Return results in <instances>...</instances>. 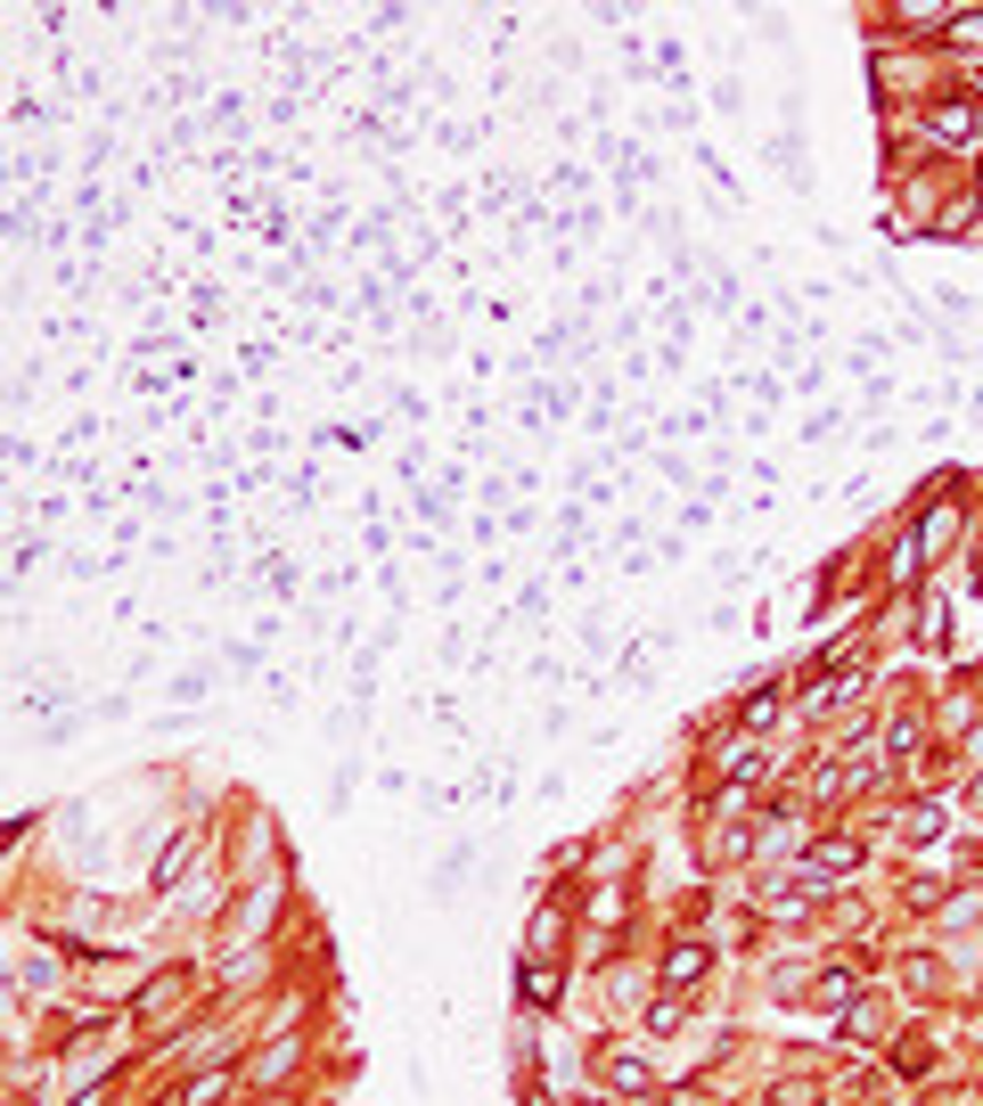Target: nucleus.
<instances>
[{
	"label": "nucleus",
	"instance_id": "1",
	"mask_svg": "<svg viewBox=\"0 0 983 1106\" xmlns=\"http://www.w3.org/2000/svg\"><path fill=\"white\" fill-rule=\"evenodd\" d=\"M959 525H967V509H959V492H926L918 500V516H910V541H918V557H951V541H959Z\"/></svg>",
	"mask_w": 983,
	"mask_h": 1106
},
{
	"label": "nucleus",
	"instance_id": "2",
	"mask_svg": "<svg viewBox=\"0 0 983 1106\" xmlns=\"http://www.w3.org/2000/svg\"><path fill=\"white\" fill-rule=\"evenodd\" d=\"M705 967H714V951L688 943V934H673V943H664V959H656V984H664V992H697Z\"/></svg>",
	"mask_w": 983,
	"mask_h": 1106
},
{
	"label": "nucleus",
	"instance_id": "3",
	"mask_svg": "<svg viewBox=\"0 0 983 1106\" xmlns=\"http://www.w3.org/2000/svg\"><path fill=\"white\" fill-rule=\"evenodd\" d=\"M557 951H566V902H533V926H525V959H533V967H550Z\"/></svg>",
	"mask_w": 983,
	"mask_h": 1106
},
{
	"label": "nucleus",
	"instance_id": "4",
	"mask_svg": "<svg viewBox=\"0 0 983 1106\" xmlns=\"http://www.w3.org/2000/svg\"><path fill=\"white\" fill-rule=\"evenodd\" d=\"M197 852H205V837H197V828H181V837H173V844L156 852L149 885H156V893H173V885H181V878H190V869H197Z\"/></svg>",
	"mask_w": 983,
	"mask_h": 1106
},
{
	"label": "nucleus",
	"instance_id": "5",
	"mask_svg": "<svg viewBox=\"0 0 983 1106\" xmlns=\"http://www.w3.org/2000/svg\"><path fill=\"white\" fill-rule=\"evenodd\" d=\"M598 1082L606 1090H656V1074H647V1057H632V1049H598Z\"/></svg>",
	"mask_w": 983,
	"mask_h": 1106
},
{
	"label": "nucleus",
	"instance_id": "6",
	"mask_svg": "<svg viewBox=\"0 0 983 1106\" xmlns=\"http://www.w3.org/2000/svg\"><path fill=\"white\" fill-rule=\"evenodd\" d=\"M516 992H525V1008H557V1000H566V975H550V967H516Z\"/></svg>",
	"mask_w": 983,
	"mask_h": 1106
},
{
	"label": "nucleus",
	"instance_id": "7",
	"mask_svg": "<svg viewBox=\"0 0 983 1106\" xmlns=\"http://www.w3.org/2000/svg\"><path fill=\"white\" fill-rule=\"evenodd\" d=\"M803 869H811V878H828V869H861V837H820Z\"/></svg>",
	"mask_w": 983,
	"mask_h": 1106
},
{
	"label": "nucleus",
	"instance_id": "8",
	"mask_svg": "<svg viewBox=\"0 0 983 1106\" xmlns=\"http://www.w3.org/2000/svg\"><path fill=\"white\" fill-rule=\"evenodd\" d=\"M779 697H787L779 680H770V688H755V697H738V729H746V738H755V729H770V721H779Z\"/></svg>",
	"mask_w": 983,
	"mask_h": 1106
},
{
	"label": "nucleus",
	"instance_id": "9",
	"mask_svg": "<svg viewBox=\"0 0 983 1106\" xmlns=\"http://www.w3.org/2000/svg\"><path fill=\"white\" fill-rule=\"evenodd\" d=\"M943 632H951V607H943V591H926V607H918V648L943 656Z\"/></svg>",
	"mask_w": 983,
	"mask_h": 1106
},
{
	"label": "nucleus",
	"instance_id": "10",
	"mask_svg": "<svg viewBox=\"0 0 983 1106\" xmlns=\"http://www.w3.org/2000/svg\"><path fill=\"white\" fill-rule=\"evenodd\" d=\"M58 984V959L50 951H17V992H50Z\"/></svg>",
	"mask_w": 983,
	"mask_h": 1106
},
{
	"label": "nucleus",
	"instance_id": "11",
	"mask_svg": "<svg viewBox=\"0 0 983 1106\" xmlns=\"http://www.w3.org/2000/svg\"><path fill=\"white\" fill-rule=\"evenodd\" d=\"M926 132H934V140H951V149H967V140H975V107H934Z\"/></svg>",
	"mask_w": 983,
	"mask_h": 1106
},
{
	"label": "nucleus",
	"instance_id": "12",
	"mask_svg": "<svg viewBox=\"0 0 983 1106\" xmlns=\"http://www.w3.org/2000/svg\"><path fill=\"white\" fill-rule=\"evenodd\" d=\"M877 1025H885V1000H852V1008H844V1041H861V1049H869Z\"/></svg>",
	"mask_w": 983,
	"mask_h": 1106
},
{
	"label": "nucleus",
	"instance_id": "13",
	"mask_svg": "<svg viewBox=\"0 0 983 1106\" xmlns=\"http://www.w3.org/2000/svg\"><path fill=\"white\" fill-rule=\"evenodd\" d=\"M852 992H861V975H852V967H820V1008H844Z\"/></svg>",
	"mask_w": 983,
	"mask_h": 1106
},
{
	"label": "nucleus",
	"instance_id": "14",
	"mask_svg": "<svg viewBox=\"0 0 983 1106\" xmlns=\"http://www.w3.org/2000/svg\"><path fill=\"white\" fill-rule=\"evenodd\" d=\"M229 1090V1066H214V1074H197L190 1090H181V1106H205V1098H222Z\"/></svg>",
	"mask_w": 983,
	"mask_h": 1106
},
{
	"label": "nucleus",
	"instance_id": "15",
	"mask_svg": "<svg viewBox=\"0 0 983 1106\" xmlns=\"http://www.w3.org/2000/svg\"><path fill=\"white\" fill-rule=\"evenodd\" d=\"M680 1016H688V1008H680V992H673V1000H656V1008H647V1033H680Z\"/></svg>",
	"mask_w": 983,
	"mask_h": 1106
},
{
	"label": "nucleus",
	"instance_id": "16",
	"mask_svg": "<svg viewBox=\"0 0 983 1106\" xmlns=\"http://www.w3.org/2000/svg\"><path fill=\"white\" fill-rule=\"evenodd\" d=\"M951 33L959 41H983V17H951Z\"/></svg>",
	"mask_w": 983,
	"mask_h": 1106
},
{
	"label": "nucleus",
	"instance_id": "17",
	"mask_svg": "<svg viewBox=\"0 0 983 1106\" xmlns=\"http://www.w3.org/2000/svg\"><path fill=\"white\" fill-rule=\"evenodd\" d=\"M967 811H983V770H975V787H967Z\"/></svg>",
	"mask_w": 983,
	"mask_h": 1106
}]
</instances>
